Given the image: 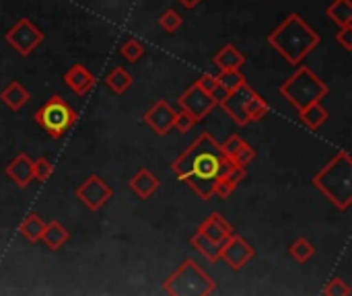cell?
Segmentation results:
<instances>
[{"mask_svg": "<svg viewBox=\"0 0 352 296\" xmlns=\"http://www.w3.org/2000/svg\"><path fill=\"white\" fill-rule=\"evenodd\" d=\"M268 45L291 66H299L320 43V33L299 14L289 12L266 37Z\"/></svg>", "mask_w": 352, "mask_h": 296, "instance_id": "1", "label": "cell"}, {"mask_svg": "<svg viewBox=\"0 0 352 296\" xmlns=\"http://www.w3.org/2000/svg\"><path fill=\"white\" fill-rule=\"evenodd\" d=\"M225 157L221 155V144L214 140L210 132H202L171 165V171L179 181H184L190 175L202 177V179H214L221 169V161Z\"/></svg>", "mask_w": 352, "mask_h": 296, "instance_id": "2", "label": "cell"}, {"mask_svg": "<svg viewBox=\"0 0 352 296\" xmlns=\"http://www.w3.org/2000/svg\"><path fill=\"white\" fill-rule=\"evenodd\" d=\"M314 187L340 212L352 206V159L349 150H340L324 169H320L314 179Z\"/></svg>", "mask_w": 352, "mask_h": 296, "instance_id": "3", "label": "cell"}, {"mask_svg": "<svg viewBox=\"0 0 352 296\" xmlns=\"http://www.w3.org/2000/svg\"><path fill=\"white\" fill-rule=\"evenodd\" d=\"M278 93L299 111L311 103H320L330 93V87L309 66L299 64L297 70L280 84Z\"/></svg>", "mask_w": 352, "mask_h": 296, "instance_id": "4", "label": "cell"}, {"mask_svg": "<svg viewBox=\"0 0 352 296\" xmlns=\"http://www.w3.org/2000/svg\"><path fill=\"white\" fill-rule=\"evenodd\" d=\"M163 293L171 296H210L217 293V282L198 266V262L186 260L169 278H165Z\"/></svg>", "mask_w": 352, "mask_h": 296, "instance_id": "5", "label": "cell"}, {"mask_svg": "<svg viewBox=\"0 0 352 296\" xmlns=\"http://www.w3.org/2000/svg\"><path fill=\"white\" fill-rule=\"evenodd\" d=\"M76 119H78V113L60 95H52L33 113V122L50 138H62L76 124Z\"/></svg>", "mask_w": 352, "mask_h": 296, "instance_id": "6", "label": "cell"}, {"mask_svg": "<svg viewBox=\"0 0 352 296\" xmlns=\"http://www.w3.org/2000/svg\"><path fill=\"white\" fill-rule=\"evenodd\" d=\"M45 35L39 27H35V23L29 16L19 19L6 33H4V41L6 45H10L19 56L27 58L31 56L41 43H43Z\"/></svg>", "mask_w": 352, "mask_h": 296, "instance_id": "7", "label": "cell"}, {"mask_svg": "<svg viewBox=\"0 0 352 296\" xmlns=\"http://www.w3.org/2000/svg\"><path fill=\"white\" fill-rule=\"evenodd\" d=\"M76 198L80 200V204L91 210V212H99L111 198H113V190L109 183H105V179H101L99 175H89L76 190H74Z\"/></svg>", "mask_w": 352, "mask_h": 296, "instance_id": "8", "label": "cell"}, {"mask_svg": "<svg viewBox=\"0 0 352 296\" xmlns=\"http://www.w3.org/2000/svg\"><path fill=\"white\" fill-rule=\"evenodd\" d=\"M177 105H179V109H184L186 113H190L198 124L217 107L214 99H212L204 89H200L198 82L190 84V87L179 95Z\"/></svg>", "mask_w": 352, "mask_h": 296, "instance_id": "9", "label": "cell"}, {"mask_svg": "<svg viewBox=\"0 0 352 296\" xmlns=\"http://www.w3.org/2000/svg\"><path fill=\"white\" fill-rule=\"evenodd\" d=\"M254 258H256L254 245L237 233H233L221 247V260L235 272L243 270Z\"/></svg>", "mask_w": 352, "mask_h": 296, "instance_id": "10", "label": "cell"}, {"mask_svg": "<svg viewBox=\"0 0 352 296\" xmlns=\"http://www.w3.org/2000/svg\"><path fill=\"white\" fill-rule=\"evenodd\" d=\"M175 115H177V111H175L165 99H159V101H155V103L144 111L142 122H144L157 136H167V134L173 130Z\"/></svg>", "mask_w": 352, "mask_h": 296, "instance_id": "11", "label": "cell"}, {"mask_svg": "<svg viewBox=\"0 0 352 296\" xmlns=\"http://www.w3.org/2000/svg\"><path fill=\"white\" fill-rule=\"evenodd\" d=\"M256 91L252 89V84H248V82H243L239 89H235V91H231L219 105H221V109L231 117V122L233 124H237L239 128H243V126H248L250 122H248V115H245V105H248V101H250V97L254 95Z\"/></svg>", "mask_w": 352, "mask_h": 296, "instance_id": "12", "label": "cell"}, {"mask_svg": "<svg viewBox=\"0 0 352 296\" xmlns=\"http://www.w3.org/2000/svg\"><path fill=\"white\" fill-rule=\"evenodd\" d=\"M64 84L68 87V91H72L76 97H87L95 84H97V76L85 66V64H72L66 72H64Z\"/></svg>", "mask_w": 352, "mask_h": 296, "instance_id": "13", "label": "cell"}, {"mask_svg": "<svg viewBox=\"0 0 352 296\" xmlns=\"http://www.w3.org/2000/svg\"><path fill=\"white\" fill-rule=\"evenodd\" d=\"M128 187H130V192H132L138 200L148 202V200L159 192L161 181H159V177H155L146 167H142V169H138V171L132 175V179L128 181Z\"/></svg>", "mask_w": 352, "mask_h": 296, "instance_id": "14", "label": "cell"}, {"mask_svg": "<svg viewBox=\"0 0 352 296\" xmlns=\"http://www.w3.org/2000/svg\"><path fill=\"white\" fill-rule=\"evenodd\" d=\"M4 175L16 187H27L33 181V161L29 159V155L21 152L4 167Z\"/></svg>", "mask_w": 352, "mask_h": 296, "instance_id": "15", "label": "cell"}, {"mask_svg": "<svg viewBox=\"0 0 352 296\" xmlns=\"http://www.w3.org/2000/svg\"><path fill=\"white\" fill-rule=\"evenodd\" d=\"M198 233H202V235L208 237L210 241L223 245L235 231H233V227L223 218L221 212H212V214L198 227Z\"/></svg>", "mask_w": 352, "mask_h": 296, "instance_id": "16", "label": "cell"}, {"mask_svg": "<svg viewBox=\"0 0 352 296\" xmlns=\"http://www.w3.org/2000/svg\"><path fill=\"white\" fill-rule=\"evenodd\" d=\"M29 99H31V93H29V89H27L21 80L8 82L6 89H2V93H0L2 105H4L6 109H10V111L23 109V107L29 103Z\"/></svg>", "mask_w": 352, "mask_h": 296, "instance_id": "17", "label": "cell"}, {"mask_svg": "<svg viewBox=\"0 0 352 296\" xmlns=\"http://www.w3.org/2000/svg\"><path fill=\"white\" fill-rule=\"evenodd\" d=\"M212 64L217 70H241L245 64V56L237 45L227 43L212 56Z\"/></svg>", "mask_w": 352, "mask_h": 296, "instance_id": "18", "label": "cell"}, {"mask_svg": "<svg viewBox=\"0 0 352 296\" xmlns=\"http://www.w3.org/2000/svg\"><path fill=\"white\" fill-rule=\"evenodd\" d=\"M68 239H70L68 229H66L62 223L52 220V223H45V227H43V233H41V239H39V241H41L50 251H60V249L68 243Z\"/></svg>", "mask_w": 352, "mask_h": 296, "instance_id": "19", "label": "cell"}, {"mask_svg": "<svg viewBox=\"0 0 352 296\" xmlns=\"http://www.w3.org/2000/svg\"><path fill=\"white\" fill-rule=\"evenodd\" d=\"M297 113H299L301 124L307 126L309 130H320V128L330 119V113H328V109L322 105V101H320V103H311V105L299 109Z\"/></svg>", "mask_w": 352, "mask_h": 296, "instance_id": "20", "label": "cell"}, {"mask_svg": "<svg viewBox=\"0 0 352 296\" xmlns=\"http://www.w3.org/2000/svg\"><path fill=\"white\" fill-rule=\"evenodd\" d=\"M190 243H192V247H194L200 255H204V260H208L210 264L221 262V247H223V245H219V243L210 241L208 237H204V235H202V233H198V231L192 235Z\"/></svg>", "mask_w": 352, "mask_h": 296, "instance_id": "21", "label": "cell"}, {"mask_svg": "<svg viewBox=\"0 0 352 296\" xmlns=\"http://www.w3.org/2000/svg\"><path fill=\"white\" fill-rule=\"evenodd\" d=\"M326 16L338 27L352 25V2L351 0H332L326 8Z\"/></svg>", "mask_w": 352, "mask_h": 296, "instance_id": "22", "label": "cell"}, {"mask_svg": "<svg viewBox=\"0 0 352 296\" xmlns=\"http://www.w3.org/2000/svg\"><path fill=\"white\" fill-rule=\"evenodd\" d=\"M105 84L109 87V91H111V93H116V95H124V93H128V91H130V87L134 84V78H132V74H130L126 68L116 66V68L105 76Z\"/></svg>", "mask_w": 352, "mask_h": 296, "instance_id": "23", "label": "cell"}, {"mask_svg": "<svg viewBox=\"0 0 352 296\" xmlns=\"http://www.w3.org/2000/svg\"><path fill=\"white\" fill-rule=\"evenodd\" d=\"M43 227H45V223L41 220L39 214H29V216L21 223L19 235H21L27 243H39L41 233H43Z\"/></svg>", "mask_w": 352, "mask_h": 296, "instance_id": "24", "label": "cell"}, {"mask_svg": "<svg viewBox=\"0 0 352 296\" xmlns=\"http://www.w3.org/2000/svg\"><path fill=\"white\" fill-rule=\"evenodd\" d=\"M289 255L297 262V264H307L314 255H316V245L305 239V237H299L291 243L289 247Z\"/></svg>", "mask_w": 352, "mask_h": 296, "instance_id": "25", "label": "cell"}, {"mask_svg": "<svg viewBox=\"0 0 352 296\" xmlns=\"http://www.w3.org/2000/svg\"><path fill=\"white\" fill-rule=\"evenodd\" d=\"M198 84H200V89H204L212 99H214V103L219 105L227 95H229V91L217 80V74H208V72H204L198 80H196Z\"/></svg>", "mask_w": 352, "mask_h": 296, "instance_id": "26", "label": "cell"}, {"mask_svg": "<svg viewBox=\"0 0 352 296\" xmlns=\"http://www.w3.org/2000/svg\"><path fill=\"white\" fill-rule=\"evenodd\" d=\"M268 111H270V105H268V101H266L262 95L254 93V95L250 97L248 105H245V115H248V122H250V124H252V122H260V119H264V117L268 115Z\"/></svg>", "mask_w": 352, "mask_h": 296, "instance_id": "27", "label": "cell"}, {"mask_svg": "<svg viewBox=\"0 0 352 296\" xmlns=\"http://www.w3.org/2000/svg\"><path fill=\"white\" fill-rule=\"evenodd\" d=\"M186 185L204 202H208L212 196H214V179H202V177H196V175H190L184 179Z\"/></svg>", "mask_w": 352, "mask_h": 296, "instance_id": "28", "label": "cell"}, {"mask_svg": "<svg viewBox=\"0 0 352 296\" xmlns=\"http://www.w3.org/2000/svg\"><path fill=\"white\" fill-rule=\"evenodd\" d=\"M146 54V47L142 41H138L136 37H128L122 45H120V56L130 62V64H136L138 60H142V56Z\"/></svg>", "mask_w": 352, "mask_h": 296, "instance_id": "29", "label": "cell"}, {"mask_svg": "<svg viewBox=\"0 0 352 296\" xmlns=\"http://www.w3.org/2000/svg\"><path fill=\"white\" fill-rule=\"evenodd\" d=\"M157 23H159V27H161L167 35H173V33H177V31L182 29L184 19H182V14H179L177 10L167 8V10H163V12L159 14Z\"/></svg>", "mask_w": 352, "mask_h": 296, "instance_id": "30", "label": "cell"}, {"mask_svg": "<svg viewBox=\"0 0 352 296\" xmlns=\"http://www.w3.org/2000/svg\"><path fill=\"white\" fill-rule=\"evenodd\" d=\"M217 80H219L229 93L235 91V89H239L243 82H248V78L241 74V70H219Z\"/></svg>", "mask_w": 352, "mask_h": 296, "instance_id": "31", "label": "cell"}, {"mask_svg": "<svg viewBox=\"0 0 352 296\" xmlns=\"http://www.w3.org/2000/svg\"><path fill=\"white\" fill-rule=\"evenodd\" d=\"M52 173H54V165L47 157H39L33 161V181L43 183L52 177Z\"/></svg>", "mask_w": 352, "mask_h": 296, "instance_id": "32", "label": "cell"}, {"mask_svg": "<svg viewBox=\"0 0 352 296\" xmlns=\"http://www.w3.org/2000/svg\"><path fill=\"white\" fill-rule=\"evenodd\" d=\"M324 296H352V288L342 280V278H332L324 291H322Z\"/></svg>", "mask_w": 352, "mask_h": 296, "instance_id": "33", "label": "cell"}, {"mask_svg": "<svg viewBox=\"0 0 352 296\" xmlns=\"http://www.w3.org/2000/svg\"><path fill=\"white\" fill-rule=\"evenodd\" d=\"M254 159H256V148L252 146V144H248V142H243L241 144V148L235 152V157L231 159V163H235V165H239V167H245L248 169V165L250 163H254Z\"/></svg>", "mask_w": 352, "mask_h": 296, "instance_id": "34", "label": "cell"}, {"mask_svg": "<svg viewBox=\"0 0 352 296\" xmlns=\"http://www.w3.org/2000/svg\"><path fill=\"white\" fill-rule=\"evenodd\" d=\"M243 142H245V140H243L239 134H231V136L221 144V155H223L227 161H231V159L235 157V152L241 148V144H243Z\"/></svg>", "mask_w": 352, "mask_h": 296, "instance_id": "35", "label": "cell"}, {"mask_svg": "<svg viewBox=\"0 0 352 296\" xmlns=\"http://www.w3.org/2000/svg\"><path fill=\"white\" fill-rule=\"evenodd\" d=\"M196 124H198V122H196L190 113H186V111L182 109V111H177V115H175V124H173V128H175V130H179L182 134H188Z\"/></svg>", "mask_w": 352, "mask_h": 296, "instance_id": "36", "label": "cell"}, {"mask_svg": "<svg viewBox=\"0 0 352 296\" xmlns=\"http://www.w3.org/2000/svg\"><path fill=\"white\" fill-rule=\"evenodd\" d=\"M237 185H233L231 181H227L225 177H214V196L221 198V200H227L233 192H235Z\"/></svg>", "mask_w": 352, "mask_h": 296, "instance_id": "37", "label": "cell"}, {"mask_svg": "<svg viewBox=\"0 0 352 296\" xmlns=\"http://www.w3.org/2000/svg\"><path fill=\"white\" fill-rule=\"evenodd\" d=\"M336 43H338V45H342V49H344V52H352V25L351 27H338Z\"/></svg>", "mask_w": 352, "mask_h": 296, "instance_id": "38", "label": "cell"}, {"mask_svg": "<svg viewBox=\"0 0 352 296\" xmlns=\"http://www.w3.org/2000/svg\"><path fill=\"white\" fill-rule=\"evenodd\" d=\"M184 8H188V10H194L196 6H200V2L202 0H177Z\"/></svg>", "mask_w": 352, "mask_h": 296, "instance_id": "39", "label": "cell"}]
</instances>
